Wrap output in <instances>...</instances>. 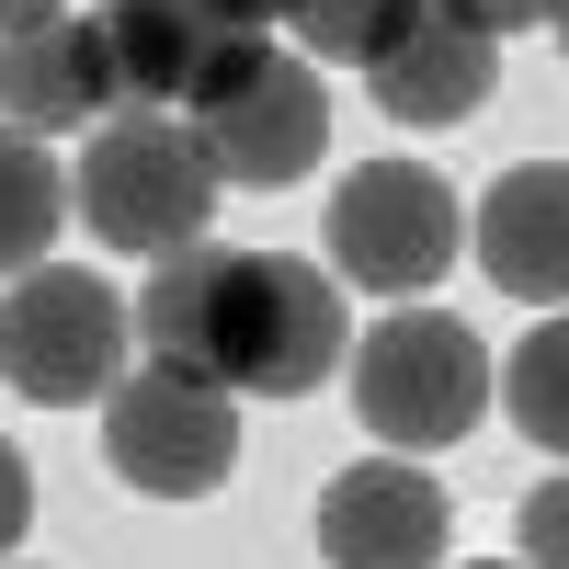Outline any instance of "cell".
I'll return each instance as SVG.
<instances>
[{
	"instance_id": "cell-1",
	"label": "cell",
	"mask_w": 569,
	"mask_h": 569,
	"mask_svg": "<svg viewBox=\"0 0 569 569\" xmlns=\"http://www.w3.org/2000/svg\"><path fill=\"white\" fill-rule=\"evenodd\" d=\"M137 342L182 376H217V388H251V399H308L342 376L353 330H342V284L297 251H217V240H182L149 262L137 284Z\"/></svg>"
},
{
	"instance_id": "cell-2",
	"label": "cell",
	"mask_w": 569,
	"mask_h": 569,
	"mask_svg": "<svg viewBox=\"0 0 569 569\" xmlns=\"http://www.w3.org/2000/svg\"><path fill=\"white\" fill-rule=\"evenodd\" d=\"M217 160H206V137L194 114H149V103H126L91 126V149L69 171V217H91V240L103 251H137V262H160L182 240H206V217H217Z\"/></svg>"
},
{
	"instance_id": "cell-3",
	"label": "cell",
	"mask_w": 569,
	"mask_h": 569,
	"mask_svg": "<svg viewBox=\"0 0 569 569\" xmlns=\"http://www.w3.org/2000/svg\"><path fill=\"white\" fill-rule=\"evenodd\" d=\"M342 388L388 456H445L490 410V342L445 308H399L365 330V353H342Z\"/></svg>"
},
{
	"instance_id": "cell-4",
	"label": "cell",
	"mask_w": 569,
	"mask_h": 569,
	"mask_svg": "<svg viewBox=\"0 0 569 569\" xmlns=\"http://www.w3.org/2000/svg\"><path fill=\"white\" fill-rule=\"evenodd\" d=\"M194 137H206L217 182L273 194V182H308L319 171V149H330V91H319L308 58H273V34H251L240 58L194 91Z\"/></svg>"
},
{
	"instance_id": "cell-5",
	"label": "cell",
	"mask_w": 569,
	"mask_h": 569,
	"mask_svg": "<svg viewBox=\"0 0 569 569\" xmlns=\"http://www.w3.org/2000/svg\"><path fill=\"white\" fill-rule=\"evenodd\" d=\"M103 456H114V479L149 490V501H206L228 467H240V388L182 376V365L114 376L103 388Z\"/></svg>"
},
{
	"instance_id": "cell-6",
	"label": "cell",
	"mask_w": 569,
	"mask_h": 569,
	"mask_svg": "<svg viewBox=\"0 0 569 569\" xmlns=\"http://www.w3.org/2000/svg\"><path fill=\"white\" fill-rule=\"evenodd\" d=\"M126 297L91 284L80 262H34L12 297H0V376L34 410H91L126 376Z\"/></svg>"
},
{
	"instance_id": "cell-7",
	"label": "cell",
	"mask_w": 569,
	"mask_h": 569,
	"mask_svg": "<svg viewBox=\"0 0 569 569\" xmlns=\"http://www.w3.org/2000/svg\"><path fill=\"white\" fill-rule=\"evenodd\" d=\"M456 262V194L421 160H365L330 194V273L376 284V297H421Z\"/></svg>"
},
{
	"instance_id": "cell-8",
	"label": "cell",
	"mask_w": 569,
	"mask_h": 569,
	"mask_svg": "<svg viewBox=\"0 0 569 569\" xmlns=\"http://www.w3.org/2000/svg\"><path fill=\"white\" fill-rule=\"evenodd\" d=\"M319 558L330 569H433L445 558V490L433 467H342V479L319 490Z\"/></svg>"
},
{
	"instance_id": "cell-9",
	"label": "cell",
	"mask_w": 569,
	"mask_h": 569,
	"mask_svg": "<svg viewBox=\"0 0 569 569\" xmlns=\"http://www.w3.org/2000/svg\"><path fill=\"white\" fill-rule=\"evenodd\" d=\"M114 46H103V12H34L0 34V114L58 137V126H91L114 114Z\"/></svg>"
},
{
	"instance_id": "cell-10",
	"label": "cell",
	"mask_w": 569,
	"mask_h": 569,
	"mask_svg": "<svg viewBox=\"0 0 569 569\" xmlns=\"http://www.w3.org/2000/svg\"><path fill=\"white\" fill-rule=\"evenodd\" d=\"M365 80H376V103H388L399 126H467L490 103V80H501V34L479 12H456V0H421Z\"/></svg>"
},
{
	"instance_id": "cell-11",
	"label": "cell",
	"mask_w": 569,
	"mask_h": 569,
	"mask_svg": "<svg viewBox=\"0 0 569 569\" xmlns=\"http://www.w3.org/2000/svg\"><path fill=\"white\" fill-rule=\"evenodd\" d=\"M479 273L525 308H569V160H525L479 194Z\"/></svg>"
},
{
	"instance_id": "cell-12",
	"label": "cell",
	"mask_w": 569,
	"mask_h": 569,
	"mask_svg": "<svg viewBox=\"0 0 569 569\" xmlns=\"http://www.w3.org/2000/svg\"><path fill=\"white\" fill-rule=\"evenodd\" d=\"M103 46H114V91L160 114V103H194L251 34L217 23L206 0H114V12H103Z\"/></svg>"
},
{
	"instance_id": "cell-13",
	"label": "cell",
	"mask_w": 569,
	"mask_h": 569,
	"mask_svg": "<svg viewBox=\"0 0 569 569\" xmlns=\"http://www.w3.org/2000/svg\"><path fill=\"white\" fill-rule=\"evenodd\" d=\"M58 228H69V171L46 160L34 126H0V273H34Z\"/></svg>"
},
{
	"instance_id": "cell-14",
	"label": "cell",
	"mask_w": 569,
	"mask_h": 569,
	"mask_svg": "<svg viewBox=\"0 0 569 569\" xmlns=\"http://www.w3.org/2000/svg\"><path fill=\"white\" fill-rule=\"evenodd\" d=\"M490 399H501L512 421H525V445L569 456V308L525 330V353H512V365L490 376Z\"/></svg>"
},
{
	"instance_id": "cell-15",
	"label": "cell",
	"mask_w": 569,
	"mask_h": 569,
	"mask_svg": "<svg viewBox=\"0 0 569 569\" xmlns=\"http://www.w3.org/2000/svg\"><path fill=\"white\" fill-rule=\"evenodd\" d=\"M421 12V0H284V23H297V46H308V69L330 58V69H376L399 46V23Z\"/></svg>"
},
{
	"instance_id": "cell-16",
	"label": "cell",
	"mask_w": 569,
	"mask_h": 569,
	"mask_svg": "<svg viewBox=\"0 0 569 569\" xmlns=\"http://www.w3.org/2000/svg\"><path fill=\"white\" fill-rule=\"evenodd\" d=\"M525 569H569V479H547V490H525Z\"/></svg>"
},
{
	"instance_id": "cell-17",
	"label": "cell",
	"mask_w": 569,
	"mask_h": 569,
	"mask_svg": "<svg viewBox=\"0 0 569 569\" xmlns=\"http://www.w3.org/2000/svg\"><path fill=\"white\" fill-rule=\"evenodd\" d=\"M23 525H34V467H23L12 445H0V558L23 547Z\"/></svg>"
},
{
	"instance_id": "cell-18",
	"label": "cell",
	"mask_w": 569,
	"mask_h": 569,
	"mask_svg": "<svg viewBox=\"0 0 569 569\" xmlns=\"http://www.w3.org/2000/svg\"><path fill=\"white\" fill-rule=\"evenodd\" d=\"M456 12H479L490 34H525V23H547V12H558V0H456Z\"/></svg>"
},
{
	"instance_id": "cell-19",
	"label": "cell",
	"mask_w": 569,
	"mask_h": 569,
	"mask_svg": "<svg viewBox=\"0 0 569 569\" xmlns=\"http://www.w3.org/2000/svg\"><path fill=\"white\" fill-rule=\"evenodd\" d=\"M206 12H217V23H240V34H262V23L284 12V0H206Z\"/></svg>"
},
{
	"instance_id": "cell-20",
	"label": "cell",
	"mask_w": 569,
	"mask_h": 569,
	"mask_svg": "<svg viewBox=\"0 0 569 569\" xmlns=\"http://www.w3.org/2000/svg\"><path fill=\"white\" fill-rule=\"evenodd\" d=\"M34 12H69V0H0V34H12V23H34Z\"/></svg>"
},
{
	"instance_id": "cell-21",
	"label": "cell",
	"mask_w": 569,
	"mask_h": 569,
	"mask_svg": "<svg viewBox=\"0 0 569 569\" xmlns=\"http://www.w3.org/2000/svg\"><path fill=\"white\" fill-rule=\"evenodd\" d=\"M547 23H558V46H569V0H558V12H547Z\"/></svg>"
}]
</instances>
